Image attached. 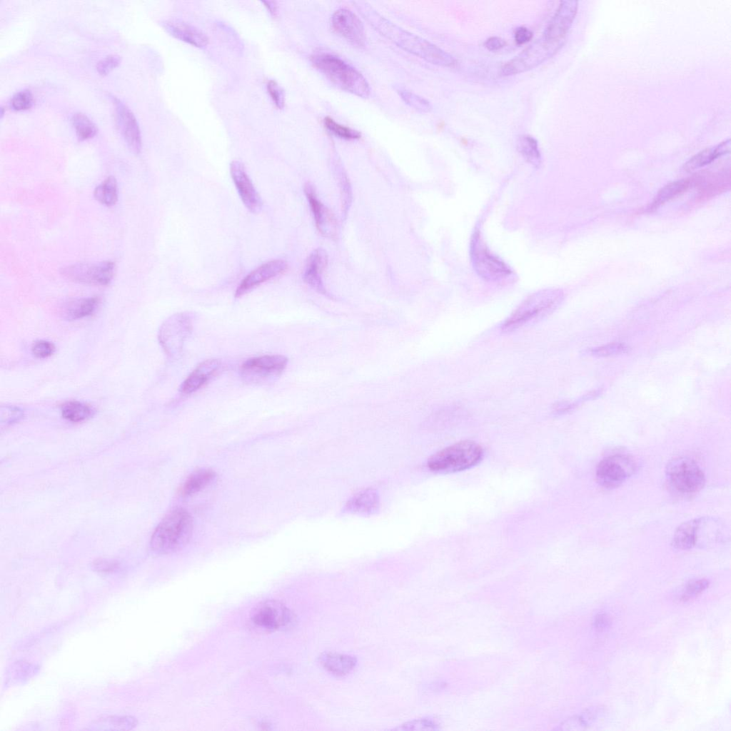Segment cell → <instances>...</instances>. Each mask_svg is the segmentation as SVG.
I'll use <instances>...</instances> for the list:
<instances>
[{"label": "cell", "mask_w": 731, "mask_h": 731, "mask_svg": "<svg viewBox=\"0 0 731 731\" xmlns=\"http://www.w3.org/2000/svg\"><path fill=\"white\" fill-rule=\"evenodd\" d=\"M628 347L621 343H611L592 348L589 353L597 357L618 356L628 352Z\"/></svg>", "instance_id": "36"}, {"label": "cell", "mask_w": 731, "mask_h": 731, "mask_svg": "<svg viewBox=\"0 0 731 731\" xmlns=\"http://www.w3.org/2000/svg\"><path fill=\"white\" fill-rule=\"evenodd\" d=\"M193 329V317L187 313H178L168 318L160 331V341L170 356L181 353L184 343Z\"/></svg>", "instance_id": "11"}, {"label": "cell", "mask_w": 731, "mask_h": 731, "mask_svg": "<svg viewBox=\"0 0 731 731\" xmlns=\"http://www.w3.org/2000/svg\"><path fill=\"white\" fill-rule=\"evenodd\" d=\"M115 265L112 261L96 263H78L61 270L66 278L77 283L106 286L110 283L114 273Z\"/></svg>", "instance_id": "12"}, {"label": "cell", "mask_w": 731, "mask_h": 731, "mask_svg": "<svg viewBox=\"0 0 731 731\" xmlns=\"http://www.w3.org/2000/svg\"><path fill=\"white\" fill-rule=\"evenodd\" d=\"M578 4V2L574 0L560 1L543 38L548 41L562 44L577 14Z\"/></svg>", "instance_id": "14"}, {"label": "cell", "mask_w": 731, "mask_h": 731, "mask_svg": "<svg viewBox=\"0 0 731 731\" xmlns=\"http://www.w3.org/2000/svg\"><path fill=\"white\" fill-rule=\"evenodd\" d=\"M263 3L269 9L271 13L274 14L276 12V6L273 5V2L263 1Z\"/></svg>", "instance_id": "48"}, {"label": "cell", "mask_w": 731, "mask_h": 731, "mask_svg": "<svg viewBox=\"0 0 731 731\" xmlns=\"http://www.w3.org/2000/svg\"><path fill=\"white\" fill-rule=\"evenodd\" d=\"M292 612L277 601H267L260 605L253 616V622L264 629L275 630L288 627L293 622Z\"/></svg>", "instance_id": "13"}, {"label": "cell", "mask_w": 731, "mask_h": 731, "mask_svg": "<svg viewBox=\"0 0 731 731\" xmlns=\"http://www.w3.org/2000/svg\"><path fill=\"white\" fill-rule=\"evenodd\" d=\"M288 268L287 263L281 259L267 261L251 271L240 283L235 292V297L240 298L261 283L283 274Z\"/></svg>", "instance_id": "17"}, {"label": "cell", "mask_w": 731, "mask_h": 731, "mask_svg": "<svg viewBox=\"0 0 731 731\" xmlns=\"http://www.w3.org/2000/svg\"><path fill=\"white\" fill-rule=\"evenodd\" d=\"M379 506V498L375 492L368 490L353 496L346 505L347 510L356 513H372Z\"/></svg>", "instance_id": "26"}, {"label": "cell", "mask_w": 731, "mask_h": 731, "mask_svg": "<svg viewBox=\"0 0 731 731\" xmlns=\"http://www.w3.org/2000/svg\"><path fill=\"white\" fill-rule=\"evenodd\" d=\"M137 724L131 716H109L99 719L94 723L98 730H131Z\"/></svg>", "instance_id": "33"}, {"label": "cell", "mask_w": 731, "mask_h": 731, "mask_svg": "<svg viewBox=\"0 0 731 731\" xmlns=\"http://www.w3.org/2000/svg\"><path fill=\"white\" fill-rule=\"evenodd\" d=\"M311 61L338 88L359 97L366 98L369 96L370 87L366 79L358 71L339 57L321 53L312 56Z\"/></svg>", "instance_id": "4"}, {"label": "cell", "mask_w": 731, "mask_h": 731, "mask_svg": "<svg viewBox=\"0 0 731 731\" xmlns=\"http://www.w3.org/2000/svg\"><path fill=\"white\" fill-rule=\"evenodd\" d=\"M331 24L336 33L353 45L365 44L366 35L362 22L351 10L339 9L332 15Z\"/></svg>", "instance_id": "16"}, {"label": "cell", "mask_w": 731, "mask_h": 731, "mask_svg": "<svg viewBox=\"0 0 731 731\" xmlns=\"http://www.w3.org/2000/svg\"><path fill=\"white\" fill-rule=\"evenodd\" d=\"M165 29L175 38L196 47L206 46L207 36L198 28L180 20L171 19L163 24Z\"/></svg>", "instance_id": "21"}, {"label": "cell", "mask_w": 731, "mask_h": 731, "mask_svg": "<svg viewBox=\"0 0 731 731\" xmlns=\"http://www.w3.org/2000/svg\"><path fill=\"white\" fill-rule=\"evenodd\" d=\"M117 126L130 150L138 153L141 148V136L137 120L130 109L119 99L114 98Z\"/></svg>", "instance_id": "18"}, {"label": "cell", "mask_w": 731, "mask_h": 731, "mask_svg": "<svg viewBox=\"0 0 731 731\" xmlns=\"http://www.w3.org/2000/svg\"><path fill=\"white\" fill-rule=\"evenodd\" d=\"M709 585V582L706 579H700L690 582L686 586L685 593L683 595L685 598H689L692 596H695L704 590H705Z\"/></svg>", "instance_id": "43"}, {"label": "cell", "mask_w": 731, "mask_h": 731, "mask_svg": "<svg viewBox=\"0 0 731 731\" xmlns=\"http://www.w3.org/2000/svg\"><path fill=\"white\" fill-rule=\"evenodd\" d=\"M355 4L362 16L377 31L405 51L435 65L448 67L455 64V59L450 54L397 26L380 15L368 3L358 1Z\"/></svg>", "instance_id": "1"}, {"label": "cell", "mask_w": 731, "mask_h": 731, "mask_svg": "<svg viewBox=\"0 0 731 731\" xmlns=\"http://www.w3.org/2000/svg\"><path fill=\"white\" fill-rule=\"evenodd\" d=\"M470 259L477 274L485 281H499L512 273L507 264L489 251L478 231L472 236Z\"/></svg>", "instance_id": "7"}, {"label": "cell", "mask_w": 731, "mask_h": 731, "mask_svg": "<svg viewBox=\"0 0 731 731\" xmlns=\"http://www.w3.org/2000/svg\"><path fill=\"white\" fill-rule=\"evenodd\" d=\"M287 363L288 358L281 355L262 356L246 361L240 368V373L248 382L265 383L278 377Z\"/></svg>", "instance_id": "10"}, {"label": "cell", "mask_w": 731, "mask_h": 731, "mask_svg": "<svg viewBox=\"0 0 731 731\" xmlns=\"http://www.w3.org/2000/svg\"><path fill=\"white\" fill-rule=\"evenodd\" d=\"M328 263V256L323 248L314 250L309 256L303 273V279L313 289L325 293L321 274Z\"/></svg>", "instance_id": "22"}, {"label": "cell", "mask_w": 731, "mask_h": 731, "mask_svg": "<svg viewBox=\"0 0 731 731\" xmlns=\"http://www.w3.org/2000/svg\"><path fill=\"white\" fill-rule=\"evenodd\" d=\"M22 416V410L17 407L6 405L1 408V423H12L18 421Z\"/></svg>", "instance_id": "41"}, {"label": "cell", "mask_w": 731, "mask_h": 731, "mask_svg": "<svg viewBox=\"0 0 731 731\" xmlns=\"http://www.w3.org/2000/svg\"><path fill=\"white\" fill-rule=\"evenodd\" d=\"M561 45V43L548 41L542 37L505 63L502 67V73L508 76L532 69L551 57Z\"/></svg>", "instance_id": "8"}, {"label": "cell", "mask_w": 731, "mask_h": 731, "mask_svg": "<svg viewBox=\"0 0 731 731\" xmlns=\"http://www.w3.org/2000/svg\"><path fill=\"white\" fill-rule=\"evenodd\" d=\"M483 457V449L472 440H462L433 454L428 460V468L438 473H455L478 464Z\"/></svg>", "instance_id": "5"}, {"label": "cell", "mask_w": 731, "mask_h": 731, "mask_svg": "<svg viewBox=\"0 0 731 731\" xmlns=\"http://www.w3.org/2000/svg\"><path fill=\"white\" fill-rule=\"evenodd\" d=\"M33 96L29 90H23L16 93L11 99V106L16 111L30 109L33 104Z\"/></svg>", "instance_id": "38"}, {"label": "cell", "mask_w": 731, "mask_h": 731, "mask_svg": "<svg viewBox=\"0 0 731 731\" xmlns=\"http://www.w3.org/2000/svg\"><path fill=\"white\" fill-rule=\"evenodd\" d=\"M632 458L622 453L604 457L597 465L595 476L604 488H614L622 484L635 470Z\"/></svg>", "instance_id": "9"}, {"label": "cell", "mask_w": 731, "mask_h": 731, "mask_svg": "<svg viewBox=\"0 0 731 731\" xmlns=\"http://www.w3.org/2000/svg\"><path fill=\"white\" fill-rule=\"evenodd\" d=\"M322 667L336 676L350 673L356 665V659L351 655L337 652H325L319 657Z\"/></svg>", "instance_id": "23"}, {"label": "cell", "mask_w": 731, "mask_h": 731, "mask_svg": "<svg viewBox=\"0 0 731 731\" xmlns=\"http://www.w3.org/2000/svg\"><path fill=\"white\" fill-rule=\"evenodd\" d=\"M100 303L98 297L75 299L66 306L65 315L69 320L81 319L94 313Z\"/></svg>", "instance_id": "27"}, {"label": "cell", "mask_w": 731, "mask_h": 731, "mask_svg": "<svg viewBox=\"0 0 731 731\" xmlns=\"http://www.w3.org/2000/svg\"><path fill=\"white\" fill-rule=\"evenodd\" d=\"M71 121L78 138L81 141L94 137L97 132L96 125L84 114H75Z\"/></svg>", "instance_id": "34"}, {"label": "cell", "mask_w": 731, "mask_h": 731, "mask_svg": "<svg viewBox=\"0 0 731 731\" xmlns=\"http://www.w3.org/2000/svg\"><path fill=\"white\" fill-rule=\"evenodd\" d=\"M435 725L428 720H415L402 725L403 730H425L434 729Z\"/></svg>", "instance_id": "44"}, {"label": "cell", "mask_w": 731, "mask_h": 731, "mask_svg": "<svg viewBox=\"0 0 731 731\" xmlns=\"http://www.w3.org/2000/svg\"><path fill=\"white\" fill-rule=\"evenodd\" d=\"M193 530L190 514L183 508L169 512L154 530L151 540L153 551L168 554L183 548L188 542Z\"/></svg>", "instance_id": "3"}, {"label": "cell", "mask_w": 731, "mask_h": 731, "mask_svg": "<svg viewBox=\"0 0 731 731\" xmlns=\"http://www.w3.org/2000/svg\"><path fill=\"white\" fill-rule=\"evenodd\" d=\"M323 122L325 127L336 136L348 140L358 139L361 138V135L360 132L339 124L331 117H326Z\"/></svg>", "instance_id": "35"}, {"label": "cell", "mask_w": 731, "mask_h": 731, "mask_svg": "<svg viewBox=\"0 0 731 731\" xmlns=\"http://www.w3.org/2000/svg\"><path fill=\"white\" fill-rule=\"evenodd\" d=\"M62 416L74 423L86 420L92 415L93 410L89 405L76 400L68 401L62 405Z\"/></svg>", "instance_id": "31"}, {"label": "cell", "mask_w": 731, "mask_h": 731, "mask_svg": "<svg viewBox=\"0 0 731 731\" xmlns=\"http://www.w3.org/2000/svg\"><path fill=\"white\" fill-rule=\"evenodd\" d=\"M31 351L36 358H45L54 353L55 346L49 341L40 340L33 343Z\"/></svg>", "instance_id": "39"}, {"label": "cell", "mask_w": 731, "mask_h": 731, "mask_svg": "<svg viewBox=\"0 0 731 731\" xmlns=\"http://www.w3.org/2000/svg\"><path fill=\"white\" fill-rule=\"evenodd\" d=\"M403 100L415 109L422 112H428L431 109L430 103L424 98L405 89L398 90Z\"/></svg>", "instance_id": "37"}, {"label": "cell", "mask_w": 731, "mask_h": 731, "mask_svg": "<svg viewBox=\"0 0 731 731\" xmlns=\"http://www.w3.org/2000/svg\"><path fill=\"white\" fill-rule=\"evenodd\" d=\"M730 148V138H728L715 146L707 148L696 153L684 164L683 168L687 172H692L699 169L710 163L718 157L728 153Z\"/></svg>", "instance_id": "24"}, {"label": "cell", "mask_w": 731, "mask_h": 731, "mask_svg": "<svg viewBox=\"0 0 731 731\" xmlns=\"http://www.w3.org/2000/svg\"><path fill=\"white\" fill-rule=\"evenodd\" d=\"M665 473L672 485L682 493H697L705 483L704 473L690 458L677 457L670 460L666 465Z\"/></svg>", "instance_id": "6"}, {"label": "cell", "mask_w": 731, "mask_h": 731, "mask_svg": "<svg viewBox=\"0 0 731 731\" xmlns=\"http://www.w3.org/2000/svg\"><path fill=\"white\" fill-rule=\"evenodd\" d=\"M95 199L107 206H114L118 200V186L114 176H109L94 191Z\"/></svg>", "instance_id": "30"}, {"label": "cell", "mask_w": 731, "mask_h": 731, "mask_svg": "<svg viewBox=\"0 0 731 731\" xmlns=\"http://www.w3.org/2000/svg\"><path fill=\"white\" fill-rule=\"evenodd\" d=\"M692 183L691 180L682 179L665 185L659 191L649 209L650 211L656 209L667 201L683 193L689 189Z\"/></svg>", "instance_id": "28"}, {"label": "cell", "mask_w": 731, "mask_h": 731, "mask_svg": "<svg viewBox=\"0 0 731 731\" xmlns=\"http://www.w3.org/2000/svg\"><path fill=\"white\" fill-rule=\"evenodd\" d=\"M700 518L687 520L680 524L672 539V545L678 550H689L697 544V532Z\"/></svg>", "instance_id": "25"}, {"label": "cell", "mask_w": 731, "mask_h": 731, "mask_svg": "<svg viewBox=\"0 0 731 731\" xmlns=\"http://www.w3.org/2000/svg\"><path fill=\"white\" fill-rule=\"evenodd\" d=\"M506 45V41L498 36H491L484 43V46L490 51H498Z\"/></svg>", "instance_id": "46"}, {"label": "cell", "mask_w": 731, "mask_h": 731, "mask_svg": "<svg viewBox=\"0 0 731 731\" xmlns=\"http://www.w3.org/2000/svg\"><path fill=\"white\" fill-rule=\"evenodd\" d=\"M121 61V58L117 55H109L100 60L96 64V70L101 76L108 74L115 69Z\"/></svg>", "instance_id": "40"}, {"label": "cell", "mask_w": 731, "mask_h": 731, "mask_svg": "<svg viewBox=\"0 0 731 731\" xmlns=\"http://www.w3.org/2000/svg\"><path fill=\"white\" fill-rule=\"evenodd\" d=\"M267 89L276 107L282 109L284 106V94L278 83L274 80L269 81Z\"/></svg>", "instance_id": "42"}, {"label": "cell", "mask_w": 731, "mask_h": 731, "mask_svg": "<svg viewBox=\"0 0 731 731\" xmlns=\"http://www.w3.org/2000/svg\"><path fill=\"white\" fill-rule=\"evenodd\" d=\"M304 190L319 232L328 237L334 236L336 233V221L334 216L317 198L312 186L306 185Z\"/></svg>", "instance_id": "19"}, {"label": "cell", "mask_w": 731, "mask_h": 731, "mask_svg": "<svg viewBox=\"0 0 731 731\" xmlns=\"http://www.w3.org/2000/svg\"><path fill=\"white\" fill-rule=\"evenodd\" d=\"M563 292L557 288L538 291L525 298L504 321L501 330L511 332L551 314L561 304Z\"/></svg>", "instance_id": "2"}, {"label": "cell", "mask_w": 731, "mask_h": 731, "mask_svg": "<svg viewBox=\"0 0 731 731\" xmlns=\"http://www.w3.org/2000/svg\"><path fill=\"white\" fill-rule=\"evenodd\" d=\"M215 477V473L209 469L198 470L188 477L181 488L183 495H190L206 487Z\"/></svg>", "instance_id": "29"}, {"label": "cell", "mask_w": 731, "mask_h": 731, "mask_svg": "<svg viewBox=\"0 0 731 731\" xmlns=\"http://www.w3.org/2000/svg\"><path fill=\"white\" fill-rule=\"evenodd\" d=\"M230 171L240 198L246 208L253 213H258L262 208V201L243 163L239 161H233L231 163Z\"/></svg>", "instance_id": "15"}, {"label": "cell", "mask_w": 731, "mask_h": 731, "mask_svg": "<svg viewBox=\"0 0 731 731\" xmlns=\"http://www.w3.org/2000/svg\"><path fill=\"white\" fill-rule=\"evenodd\" d=\"M533 37V32L526 27L520 26L515 32V42L520 45L527 43Z\"/></svg>", "instance_id": "45"}, {"label": "cell", "mask_w": 731, "mask_h": 731, "mask_svg": "<svg viewBox=\"0 0 731 731\" xmlns=\"http://www.w3.org/2000/svg\"><path fill=\"white\" fill-rule=\"evenodd\" d=\"M518 150L523 157L533 166H538L540 163V152L537 141L529 135L519 136L517 144Z\"/></svg>", "instance_id": "32"}, {"label": "cell", "mask_w": 731, "mask_h": 731, "mask_svg": "<svg viewBox=\"0 0 731 731\" xmlns=\"http://www.w3.org/2000/svg\"><path fill=\"white\" fill-rule=\"evenodd\" d=\"M221 363L218 359H208L198 364L182 383L180 390L191 394L203 387L219 370Z\"/></svg>", "instance_id": "20"}, {"label": "cell", "mask_w": 731, "mask_h": 731, "mask_svg": "<svg viewBox=\"0 0 731 731\" xmlns=\"http://www.w3.org/2000/svg\"><path fill=\"white\" fill-rule=\"evenodd\" d=\"M606 624H607V620H606V617H605L604 615H600L598 617H596L595 625H596L597 627L602 628L604 626H605Z\"/></svg>", "instance_id": "47"}]
</instances>
